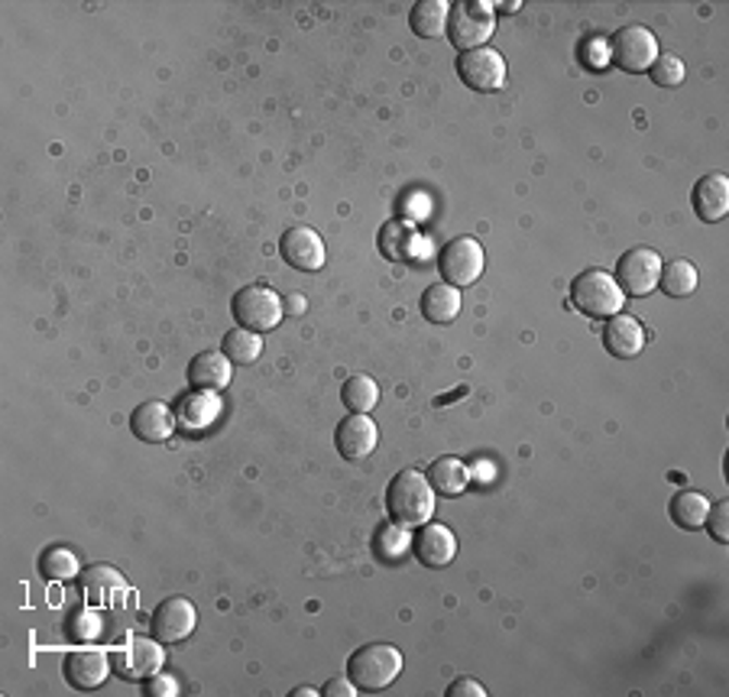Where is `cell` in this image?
Segmentation results:
<instances>
[{
	"instance_id": "obj_1",
	"label": "cell",
	"mask_w": 729,
	"mask_h": 697,
	"mask_svg": "<svg viewBox=\"0 0 729 697\" xmlns=\"http://www.w3.org/2000/svg\"><path fill=\"white\" fill-rule=\"evenodd\" d=\"M386 509L402 525H425L435 512V490L422 470H399L386 490Z\"/></svg>"
},
{
	"instance_id": "obj_2",
	"label": "cell",
	"mask_w": 729,
	"mask_h": 697,
	"mask_svg": "<svg viewBox=\"0 0 729 697\" xmlns=\"http://www.w3.org/2000/svg\"><path fill=\"white\" fill-rule=\"evenodd\" d=\"M347 672H350V682L357 688H367V692H383L389 688L399 672H402V652L389 643H370L363 649H357L347 662Z\"/></svg>"
},
{
	"instance_id": "obj_3",
	"label": "cell",
	"mask_w": 729,
	"mask_h": 697,
	"mask_svg": "<svg viewBox=\"0 0 729 697\" xmlns=\"http://www.w3.org/2000/svg\"><path fill=\"white\" fill-rule=\"evenodd\" d=\"M571 299L574 305L590 315V318H613L623 312L626 305V292L619 289V282L603 273V269H584L574 286H571Z\"/></svg>"
},
{
	"instance_id": "obj_4",
	"label": "cell",
	"mask_w": 729,
	"mask_h": 697,
	"mask_svg": "<svg viewBox=\"0 0 729 697\" xmlns=\"http://www.w3.org/2000/svg\"><path fill=\"white\" fill-rule=\"evenodd\" d=\"M496 29V7L486 0H461L451 3V20H448V39L461 49H481Z\"/></svg>"
},
{
	"instance_id": "obj_5",
	"label": "cell",
	"mask_w": 729,
	"mask_h": 697,
	"mask_svg": "<svg viewBox=\"0 0 729 697\" xmlns=\"http://www.w3.org/2000/svg\"><path fill=\"white\" fill-rule=\"evenodd\" d=\"M234 318L241 328L250 331H272L279 328L282 315H285V305H282V295L272 292L269 286H246L234 295Z\"/></svg>"
},
{
	"instance_id": "obj_6",
	"label": "cell",
	"mask_w": 729,
	"mask_h": 697,
	"mask_svg": "<svg viewBox=\"0 0 729 697\" xmlns=\"http://www.w3.org/2000/svg\"><path fill=\"white\" fill-rule=\"evenodd\" d=\"M610 55L619 68L639 75V72H649L658 59V39L649 26H623L616 36H613V46H610Z\"/></svg>"
},
{
	"instance_id": "obj_7",
	"label": "cell",
	"mask_w": 729,
	"mask_h": 697,
	"mask_svg": "<svg viewBox=\"0 0 729 697\" xmlns=\"http://www.w3.org/2000/svg\"><path fill=\"white\" fill-rule=\"evenodd\" d=\"M619 289L629 295H652L662 279V256L652 246H632L616 263Z\"/></svg>"
},
{
	"instance_id": "obj_8",
	"label": "cell",
	"mask_w": 729,
	"mask_h": 697,
	"mask_svg": "<svg viewBox=\"0 0 729 697\" xmlns=\"http://www.w3.org/2000/svg\"><path fill=\"white\" fill-rule=\"evenodd\" d=\"M484 263H486L484 246H481L474 237H455V240L442 250V256H438V266H442V273H445V282H451V286H458V289L477 282L481 273H484Z\"/></svg>"
},
{
	"instance_id": "obj_9",
	"label": "cell",
	"mask_w": 729,
	"mask_h": 697,
	"mask_svg": "<svg viewBox=\"0 0 729 697\" xmlns=\"http://www.w3.org/2000/svg\"><path fill=\"white\" fill-rule=\"evenodd\" d=\"M458 75L468 88L474 91H499L506 85V59L489 49V46H481V49H471V52H461L458 59Z\"/></svg>"
},
{
	"instance_id": "obj_10",
	"label": "cell",
	"mask_w": 729,
	"mask_h": 697,
	"mask_svg": "<svg viewBox=\"0 0 729 697\" xmlns=\"http://www.w3.org/2000/svg\"><path fill=\"white\" fill-rule=\"evenodd\" d=\"M195 626H199V610L186 597H169L153 613V636L159 643H182L195 633Z\"/></svg>"
},
{
	"instance_id": "obj_11",
	"label": "cell",
	"mask_w": 729,
	"mask_h": 697,
	"mask_svg": "<svg viewBox=\"0 0 729 697\" xmlns=\"http://www.w3.org/2000/svg\"><path fill=\"white\" fill-rule=\"evenodd\" d=\"M279 250H282V259H285L289 266L302 269V273H315V269H321L324 259H328L321 233L305 228V225H295V228H289V231L282 233Z\"/></svg>"
},
{
	"instance_id": "obj_12",
	"label": "cell",
	"mask_w": 729,
	"mask_h": 697,
	"mask_svg": "<svg viewBox=\"0 0 729 697\" xmlns=\"http://www.w3.org/2000/svg\"><path fill=\"white\" fill-rule=\"evenodd\" d=\"M334 445L337 452L347 458V461H363L376 452L380 445V429L370 416L363 413H350L341 426H337V435H334Z\"/></svg>"
},
{
	"instance_id": "obj_13",
	"label": "cell",
	"mask_w": 729,
	"mask_h": 697,
	"mask_svg": "<svg viewBox=\"0 0 729 697\" xmlns=\"http://www.w3.org/2000/svg\"><path fill=\"white\" fill-rule=\"evenodd\" d=\"M117 672L124 679H150L156 675L163 666H166V652H163V643L159 639H146V636H133L120 652H117Z\"/></svg>"
},
{
	"instance_id": "obj_14",
	"label": "cell",
	"mask_w": 729,
	"mask_h": 697,
	"mask_svg": "<svg viewBox=\"0 0 729 697\" xmlns=\"http://www.w3.org/2000/svg\"><path fill=\"white\" fill-rule=\"evenodd\" d=\"M225 413V403L218 393L212 390H195V393H186L176 406V422L186 429V432H208Z\"/></svg>"
},
{
	"instance_id": "obj_15",
	"label": "cell",
	"mask_w": 729,
	"mask_h": 697,
	"mask_svg": "<svg viewBox=\"0 0 729 697\" xmlns=\"http://www.w3.org/2000/svg\"><path fill=\"white\" fill-rule=\"evenodd\" d=\"M107 675H111V659L101 649H81L65 659V682L75 692H94L107 682Z\"/></svg>"
},
{
	"instance_id": "obj_16",
	"label": "cell",
	"mask_w": 729,
	"mask_h": 697,
	"mask_svg": "<svg viewBox=\"0 0 729 697\" xmlns=\"http://www.w3.org/2000/svg\"><path fill=\"white\" fill-rule=\"evenodd\" d=\"M130 429L140 442L146 445H159V442H169L172 432H176V413L166 406V403H143L133 409L130 416Z\"/></svg>"
},
{
	"instance_id": "obj_17",
	"label": "cell",
	"mask_w": 729,
	"mask_h": 697,
	"mask_svg": "<svg viewBox=\"0 0 729 697\" xmlns=\"http://www.w3.org/2000/svg\"><path fill=\"white\" fill-rule=\"evenodd\" d=\"M415 555L429 568H448L458 555V538L448 525L425 522L415 535Z\"/></svg>"
},
{
	"instance_id": "obj_18",
	"label": "cell",
	"mask_w": 729,
	"mask_h": 697,
	"mask_svg": "<svg viewBox=\"0 0 729 697\" xmlns=\"http://www.w3.org/2000/svg\"><path fill=\"white\" fill-rule=\"evenodd\" d=\"M603 344H606V351L613 354V357H623V360H629V357H639L642 354V347H645V328H642V321H636L632 315H613L610 321H606V328H603Z\"/></svg>"
},
{
	"instance_id": "obj_19",
	"label": "cell",
	"mask_w": 729,
	"mask_h": 697,
	"mask_svg": "<svg viewBox=\"0 0 729 697\" xmlns=\"http://www.w3.org/2000/svg\"><path fill=\"white\" fill-rule=\"evenodd\" d=\"M694 212L701 221H724L729 215V179L724 173H711L694 186Z\"/></svg>"
},
{
	"instance_id": "obj_20",
	"label": "cell",
	"mask_w": 729,
	"mask_h": 697,
	"mask_svg": "<svg viewBox=\"0 0 729 697\" xmlns=\"http://www.w3.org/2000/svg\"><path fill=\"white\" fill-rule=\"evenodd\" d=\"M189 380L195 390H212L221 393L231 383V357L221 351H205L189 364Z\"/></svg>"
},
{
	"instance_id": "obj_21",
	"label": "cell",
	"mask_w": 729,
	"mask_h": 697,
	"mask_svg": "<svg viewBox=\"0 0 729 697\" xmlns=\"http://www.w3.org/2000/svg\"><path fill=\"white\" fill-rule=\"evenodd\" d=\"M422 315L432 325H448L461 315V289L451 282H435L422 295Z\"/></svg>"
},
{
	"instance_id": "obj_22",
	"label": "cell",
	"mask_w": 729,
	"mask_h": 697,
	"mask_svg": "<svg viewBox=\"0 0 729 697\" xmlns=\"http://www.w3.org/2000/svg\"><path fill=\"white\" fill-rule=\"evenodd\" d=\"M127 591V578L107 565H94L81 574V594L91 607H101L107 604L114 594H124Z\"/></svg>"
},
{
	"instance_id": "obj_23",
	"label": "cell",
	"mask_w": 729,
	"mask_h": 697,
	"mask_svg": "<svg viewBox=\"0 0 729 697\" xmlns=\"http://www.w3.org/2000/svg\"><path fill=\"white\" fill-rule=\"evenodd\" d=\"M448 20H451V3L445 0H422L412 7V29L422 39H445L448 36Z\"/></svg>"
},
{
	"instance_id": "obj_24",
	"label": "cell",
	"mask_w": 729,
	"mask_h": 697,
	"mask_svg": "<svg viewBox=\"0 0 729 697\" xmlns=\"http://www.w3.org/2000/svg\"><path fill=\"white\" fill-rule=\"evenodd\" d=\"M425 477H429L432 490L442 493V496H461L471 486V470L458 458H438L435 465L429 467Z\"/></svg>"
},
{
	"instance_id": "obj_25",
	"label": "cell",
	"mask_w": 729,
	"mask_h": 697,
	"mask_svg": "<svg viewBox=\"0 0 729 697\" xmlns=\"http://www.w3.org/2000/svg\"><path fill=\"white\" fill-rule=\"evenodd\" d=\"M380 250H383L386 259H396V263L415 259V253H419V231L412 225H406V221H389L380 231Z\"/></svg>"
},
{
	"instance_id": "obj_26",
	"label": "cell",
	"mask_w": 729,
	"mask_h": 697,
	"mask_svg": "<svg viewBox=\"0 0 729 697\" xmlns=\"http://www.w3.org/2000/svg\"><path fill=\"white\" fill-rule=\"evenodd\" d=\"M711 499L698 490H685L672 499V519L681 525V529H704L707 516H711Z\"/></svg>"
},
{
	"instance_id": "obj_27",
	"label": "cell",
	"mask_w": 729,
	"mask_h": 697,
	"mask_svg": "<svg viewBox=\"0 0 729 697\" xmlns=\"http://www.w3.org/2000/svg\"><path fill=\"white\" fill-rule=\"evenodd\" d=\"M39 574L46 581H75L81 574V558L65 545H52L39 558Z\"/></svg>"
},
{
	"instance_id": "obj_28",
	"label": "cell",
	"mask_w": 729,
	"mask_h": 697,
	"mask_svg": "<svg viewBox=\"0 0 729 697\" xmlns=\"http://www.w3.org/2000/svg\"><path fill=\"white\" fill-rule=\"evenodd\" d=\"M701 276H698V266L691 259H675L668 266H662V279L658 286L672 295V299H685L698 289Z\"/></svg>"
},
{
	"instance_id": "obj_29",
	"label": "cell",
	"mask_w": 729,
	"mask_h": 697,
	"mask_svg": "<svg viewBox=\"0 0 729 697\" xmlns=\"http://www.w3.org/2000/svg\"><path fill=\"white\" fill-rule=\"evenodd\" d=\"M341 400H344V406H347L350 413H363V416H370V413L376 409V403H380V386H376L373 377L360 373V377H350V380L344 383Z\"/></svg>"
},
{
	"instance_id": "obj_30",
	"label": "cell",
	"mask_w": 729,
	"mask_h": 697,
	"mask_svg": "<svg viewBox=\"0 0 729 697\" xmlns=\"http://www.w3.org/2000/svg\"><path fill=\"white\" fill-rule=\"evenodd\" d=\"M225 354L231 357V364H256L259 354H263V338L259 331H250V328H231L225 334Z\"/></svg>"
},
{
	"instance_id": "obj_31",
	"label": "cell",
	"mask_w": 729,
	"mask_h": 697,
	"mask_svg": "<svg viewBox=\"0 0 729 697\" xmlns=\"http://www.w3.org/2000/svg\"><path fill=\"white\" fill-rule=\"evenodd\" d=\"M406 548H409V532H406L402 522H396V525L389 522V525L380 529V535H376V555L383 561H399L406 555Z\"/></svg>"
},
{
	"instance_id": "obj_32",
	"label": "cell",
	"mask_w": 729,
	"mask_h": 697,
	"mask_svg": "<svg viewBox=\"0 0 729 697\" xmlns=\"http://www.w3.org/2000/svg\"><path fill=\"white\" fill-rule=\"evenodd\" d=\"M649 72H652V81L662 88H678L685 81V62L678 55H658Z\"/></svg>"
},
{
	"instance_id": "obj_33",
	"label": "cell",
	"mask_w": 729,
	"mask_h": 697,
	"mask_svg": "<svg viewBox=\"0 0 729 697\" xmlns=\"http://www.w3.org/2000/svg\"><path fill=\"white\" fill-rule=\"evenodd\" d=\"M707 529H711V535L717 538V542H729V503H714L711 506V516H707V522H704Z\"/></svg>"
},
{
	"instance_id": "obj_34",
	"label": "cell",
	"mask_w": 729,
	"mask_h": 697,
	"mask_svg": "<svg viewBox=\"0 0 729 697\" xmlns=\"http://www.w3.org/2000/svg\"><path fill=\"white\" fill-rule=\"evenodd\" d=\"M146 697H176L179 695V682L176 679H169V675H150V682H146Z\"/></svg>"
},
{
	"instance_id": "obj_35",
	"label": "cell",
	"mask_w": 729,
	"mask_h": 697,
	"mask_svg": "<svg viewBox=\"0 0 729 697\" xmlns=\"http://www.w3.org/2000/svg\"><path fill=\"white\" fill-rule=\"evenodd\" d=\"M448 697H486V688L474 679H458L451 688H448Z\"/></svg>"
},
{
	"instance_id": "obj_36",
	"label": "cell",
	"mask_w": 729,
	"mask_h": 697,
	"mask_svg": "<svg viewBox=\"0 0 729 697\" xmlns=\"http://www.w3.org/2000/svg\"><path fill=\"white\" fill-rule=\"evenodd\" d=\"M324 695H328V697H357V695H360V688H357L354 682H347V679H331V682L324 685Z\"/></svg>"
},
{
	"instance_id": "obj_37",
	"label": "cell",
	"mask_w": 729,
	"mask_h": 697,
	"mask_svg": "<svg viewBox=\"0 0 729 697\" xmlns=\"http://www.w3.org/2000/svg\"><path fill=\"white\" fill-rule=\"evenodd\" d=\"M289 299H292V312H295V315L305 312V299H302V295H289Z\"/></svg>"
},
{
	"instance_id": "obj_38",
	"label": "cell",
	"mask_w": 729,
	"mask_h": 697,
	"mask_svg": "<svg viewBox=\"0 0 729 697\" xmlns=\"http://www.w3.org/2000/svg\"><path fill=\"white\" fill-rule=\"evenodd\" d=\"M292 695H295V697H311V695H315V688H295Z\"/></svg>"
}]
</instances>
